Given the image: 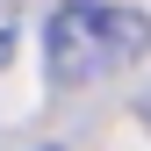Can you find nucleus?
Instances as JSON below:
<instances>
[{"label": "nucleus", "mask_w": 151, "mask_h": 151, "mask_svg": "<svg viewBox=\"0 0 151 151\" xmlns=\"http://www.w3.org/2000/svg\"><path fill=\"white\" fill-rule=\"evenodd\" d=\"M144 50H151V14L144 7L79 0V7H58L43 22V79L50 86H86V79L122 72Z\"/></svg>", "instance_id": "obj_1"}, {"label": "nucleus", "mask_w": 151, "mask_h": 151, "mask_svg": "<svg viewBox=\"0 0 151 151\" xmlns=\"http://www.w3.org/2000/svg\"><path fill=\"white\" fill-rule=\"evenodd\" d=\"M14 50H22V0H0V72L14 65Z\"/></svg>", "instance_id": "obj_2"}, {"label": "nucleus", "mask_w": 151, "mask_h": 151, "mask_svg": "<svg viewBox=\"0 0 151 151\" xmlns=\"http://www.w3.org/2000/svg\"><path fill=\"white\" fill-rule=\"evenodd\" d=\"M58 7H79V0H58Z\"/></svg>", "instance_id": "obj_3"}]
</instances>
